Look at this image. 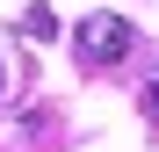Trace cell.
I'll return each instance as SVG.
<instances>
[{"label":"cell","mask_w":159,"mask_h":152,"mask_svg":"<svg viewBox=\"0 0 159 152\" xmlns=\"http://www.w3.org/2000/svg\"><path fill=\"white\" fill-rule=\"evenodd\" d=\"M130 44H138V29H130L123 15H87V22L72 29V58L87 65V72H101V65H123Z\"/></svg>","instance_id":"obj_1"},{"label":"cell","mask_w":159,"mask_h":152,"mask_svg":"<svg viewBox=\"0 0 159 152\" xmlns=\"http://www.w3.org/2000/svg\"><path fill=\"white\" fill-rule=\"evenodd\" d=\"M22 36H29V44H51V36H58V15H51L43 0H29V7H22Z\"/></svg>","instance_id":"obj_2"},{"label":"cell","mask_w":159,"mask_h":152,"mask_svg":"<svg viewBox=\"0 0 159 152\" xmlns=\"http://www.w3.org/2000/svg\"><path fill=\"white\" fill-rule=\"evenodd\" d=\"M145 116H152V131H159V72H152V87H145Z\"/></svg>","instance_id":"obj_3"},{"label":"cell","mask_w":159,"mask_h":152,"mask_svg":"<svg viewBox=\"0 0 159 152\" xmlns=\"http://www.w3.org/2000/svg\"><path fill=\"white\" fill-rule=\"evenodd\" d=\"M0 101H7V65H0Z\"/></svg>","instance_id":"obj_4"}]
</instances>
